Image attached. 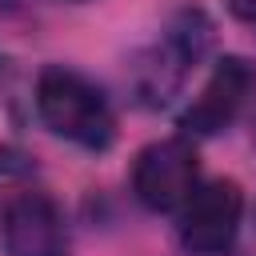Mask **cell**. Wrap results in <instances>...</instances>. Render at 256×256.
<instances>
[{"mask_svg": "<svg viewBox=\"0 0 256 256\" xmlns=\"http://www.w3.org/2000/svg\"><path fill=\"white\" fill-rule=\"evenodd\" d=\"M212 44V20L200 8H184L176 12L164 32L136 56L132 64V92L140 104L148 108H164L180 96V88L188 84V76L196 72V64L204 60Z\"/></svg>", "mask_w": 256, "mask_h": 256, "instance_id": "6da1fadb", "label": "cell"}, {"mask_svg": "<svg viewBox=\"0 0 256 256\" xmlns=\"http://www.w3.org/2000/svg\"><path fill=\"white\" fill-rule=\"evenodd\" d=\"M36 112L68 144H80L88 152H100L116 136V116L108 96L76 68L52 64L36 76Z\"/></svg>", "mask_w": 256, "mask_h": 256, "instance_id": "7a4b0ae2", "label": "cell"}, {"mask_svg": "<svg viewBox=\"0 0 256 256\" xmlns=\"http://www.w3.org/2000/svg\"><path fill=\"white\" fill-rule=\"evenodd\" d=\"M200 184V156L188 136L148 144L132 164V192L152 212H176Z\"/></svg>", "mask_w": 256, "mask_h": 256, "instance_id": "3957f363", "label": "cell"}, {"mask_svg": "<svg viewBox=\"0 0 256 256\" xmlns=\"http://www.w3.org/2000/svg\"><path fill=\"white\" fill-rule=\"evenodd\" d=\"M176 232L184 252L192 256H220L232 248L244 216V192L236 180H212L196 184V192L176 208Z\"/></svg>", "mask_w": 256, "mask_h": 256, "instance_id": "277c9868", "label": "cell"}, {"mask_svg": "<svg viewBox=\"0 0 256 256\" xmlns=\"http://www.w3.org/2000/svg\"><path fill=\"white\" fill-rule=\"evenodd\" d=\"M252 88H256V68L244 56H224L216 64V72L208 76V84L200 88V96L184 108V116H180L184 136L192 140V136H216V132H224L240 116V108L248 104Z\"/></svg>", "mask_w": 256, "mask_h": 256, "instance_id": "5b68a950", "label": "cell"}, {"mask_svg": "<svg viewBox=\"0 0 256 256\" xmlns=\"http://www.w3.org/2000/svg\"><path fill=\"white\" fill-rule=\"evenodd\" d=\"M8 256H68L64 212L44 192H24L4 212Z\"/></svg>", "mask_w": 256, "mask_h": 256, "instance_id": "8992f818", "label": "cell"}, {"mask_svg": "<svg viewBox=\"0 0 256 256\" xmlns=\"http://www.w3.org/2000/svg\"><path fill=\"white\" fill-rule=\"evenodd\" d=\"M228 12L244 24H256V0H228Z\"/></svg>", "mask_w": 256, "mask_h": 256, "instance_id": "52a82bcc", "label": "cell"}]
</instances>
